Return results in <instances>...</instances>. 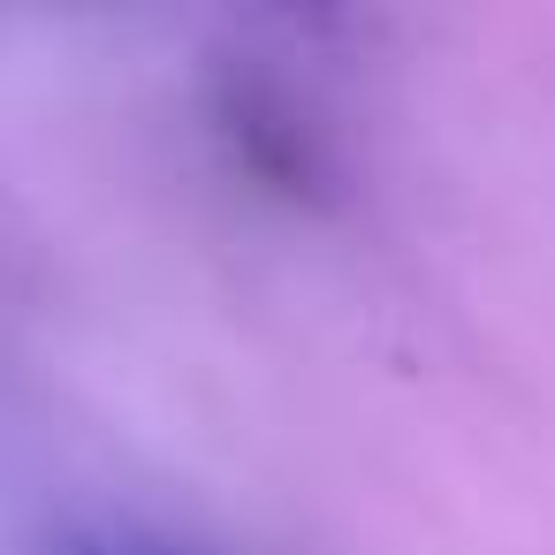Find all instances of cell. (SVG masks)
<instances>
[{"instance_id":"6da1fadb","label":"cell","mask_w":555,"mask_h":555,"mask_svg":"<svg viewBox=\"0 0 555 555\" xmlns=\"http://www.w3.org/2000/svg\"><path fill=\"white\" fill-rule=\"evenodd\" d=\"M69 555H176V547H153V540H77Z\"/></svg>"}]
</instances>
